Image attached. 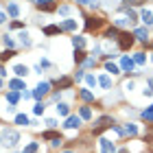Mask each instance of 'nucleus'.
Here are the masks:
<instances>
[{"mask_svg":"<svg viewBox=\"0 0 153 153\" xmlns=\"http://www.w3.org/2000/svg\"><path fill=\"white\" fill-rule=\"evenodd\" d=\"M18 140H20V133L15 131V129H4L2 136H0V144H2V146H9V149L18 144Z\"/></svg>","mask_w":153,"mask_h":153,"instance_id":"obj_1","label":"nucleus"},{"mask_svg":"<svg viewBox=\"0 0 153 153\" xmlns=\"http://www.w3.org/2000/svg\"><path fill=\"white\" fill-rule=\"evenodd\" d=\"M18 37H20V44H22V46H31V39H29V33H26V31L20 33Z\"/></svg>","mask_w":153,"mask_h":153,"instance_id":"obj_10","label":"nucleus"},{"mask_svg":"<svg viewBox=\"0 0 153 153\" xmlns=\"http://www.w3.org/2000/svg\"><path fill=\"white\" fill-rule=\"evenodd\" d=\"M86 79H88V83H90V86H96V79H94V77H92V75H88V77H86Z\"/></svg>","mask_w":153,"mask_h":153,"instance_id":"obj_29","label":"nucleus"},{"mask_svg":"<svg viewBox=\"0 0 153 153\" xmlns=\"http://www.w3.org/2000/svg\"><path fill=\"white\" fill-rule=\"evenodd\" d=\"M120 153H127V151H120Z\"/></svg>","mask_w":153,"mask_h":153,"instance_id":"obj_36","label":"nucleus"},{"mask_svg":"<svg viewBox=\"0 0 153 153\" xmlns=\"http://www.w3.org/2000/svg\"><path fill=\"white\" fill-rule=\"evenodd\" d=\"M116 24H118V26H125V24H127V20H125V18H118Z\"/></svg>","mask_w":153,"mask_h":153,"instance_id":"obj_32","label":"nucleus"},{"mask_svg":"<svg viewBox=\"0 0 153 153\" xmlns=\"http://www.w3.org/2000/svg\"><path fill=\"white\" fill-rule=\"evenodd\" d=\"M136 61H138V64H142V61H144V55L138 53V55H136Z\"/></svg>","mask_w":153,"mask_h":153,"instance_id":"obj_30","label":"nucleus"},{"mask_svg":"<svg viewBox=\"0 0 153 153\" xmlns=\"http://www.w3.org/2000/svg\"><path fill=\"white\" fill-rule=\"evenodd\" d=\"M77 2H81V4H88V2H92V0H77Z\"/></svg>","mask_w":153,"mask_h":153,"instance_id":"obj_34","label":"nucleus"},{"mask_svg":"<svg viewBox=\"0 0 153 153\" xmlns=\"http://www.w3.org/2000/svg\"><path fill=\"white\" fill-rule=\"evenodd\" d=\"M4 44H7V46H13V39H11V37H7V35H4Z\"/></svg>","mask_w":153,"mask_h":153,"instance_id":"obj_33","label":"nucleus"},{"mask_svg":"<svg viewBox=\"0 0 153 153\" xmlns=\"http://www.w3.org/2000/svg\"><path fill=\"white\" fill-rule=\"evenodd\" d=\"M57 83H59L61 88H70V86H72V81H70V79H68V77H64V79H59Z\"/></svg>","mask_w":153,"mask_h":153,"instance_id":"obj_13","label":"nucleus"},{"mask_svg":"<svg viewBox=\"0 0 153 153\" xmlns=\"http://www.w3.org/2000/svg\"><path fill=\"white\" fill-rule=\"evenodd\" d=\"M118 46H120L123 50L131 48V46H133V35H129V33H123V35L118 37Z\"/></svg>","mask_w":153,"mask_h":153,"instance_id":"obj_2","label":"nucleus"},{"mask_svg":"<svg viewBox=\"0 0 153 153\" xmlns=\"http://www.w3.org/2000/svg\"><path fill=\"white\" fill-rule=\"evenodd\" d=\"M46 92H48V83H46V81H42V83L37 86V90H35V99H42Z\"/></svg>","mask_w":153,"mask_h":153,"instance_id":"obj_6","label":"nucleus"},{"mask_svg":"<svg viewBox=\"0 0 153 153\" xmlns=\"http://www.w3.org/2000/svg\"><path fill=\"white\" fill-rule=\"evenodd\" d=\"M81 99L90 101V99H92V92H88V90H83V92H81Z\"/></svg>","mask_w":153,"mask_h":153,"instance_id":"obj_24","label":"nucleus"},{"mask_svg":"<svg viewBox=\"0 0 153 153\" xmlns=\"http://www.w3.org/2000/svg\"><path fill=\"white\" fill-rule=\"evenodd\" d=\"M13 72H15L18 77H26V75H29V68H26V66H15Z\"/></svg>","mask_w":153,"mask_h":153,"instance_id":"obj_9","label":"nucleus"},{"mask_svg":"<svg viewBox=\"0 0 153 153\" xmlns=\"http://www.w3.org/2000/svg\"><path fill=\"white\" fill-rule=\"evenodd\" d=\"M116 35H118L116 29H109V31H107V37H116Z\"/></svg>","mask_w":153,"mask_h":153,"instance_id":"obj_28","label":"nucleus"},{"mask_svg":"<svg viewBox=\"0 0 153 153\" xmlns=\"http://www.w3.org/2000/svg\"><path fill=\"white\" fill-rule=\"evenodd\" d=\"M81 116H83V118H90V116H92V112H90V107H81Z\"/></svg>","mask_w":153,"mask_h":153,"instance_id":"obj_18","label":"nucleus"},{"mask_svg":"<svg viewBox=\"0 0 153 153\" xmlns=\"http://www.w3.org/2000/svg\"><path fill=\"white\" fill-rule=\"evenodd\" d=\"M15 123H18V125H29V118H26L24 114H18V116H15Z\"/></svg>","mask_w":153,"mask_h":153,"instance_id":"obj_12","label":"nucleus"},{"mask_svg":"<svg viewBox=\"0 0 153 153\" xmlns=\"http://www.w3.org/2000/svg\"><path fill=\"white\" fill-rule=\"evenodd\" d=\"M2 22H4V15H2V13H0V24H2Z\"/></svg>","mask_w":153,"mask_h":153,"instance_id":"obj_35","label":"nucleus"},{"mask_svg":"<svg viewBox=\"0 0 153 153\" xmlns=\"http://www.w3.org/2000/svg\"><path fill=\"white\" fill-rule=\"evenodd\" d=\"M11 57H13V50H4V53L0 55V59H2V61H7V59H11Z\"/></svg>","mask_w":153,"mask_h":153,"instance_id":"obj_16","label":"nucleus"},{"mask_svg":"<svg viewBox=\"0 0 153 153\" xmlns=\"http://www.w3.org/2000/svg\"><path fill=\"white\" fill-rule=\"evenodd\" d=\"M57 114L66 116V114H68V105H59V107H57Z\"/></svg>","mask_w":153,"mask_h":153,"instance_id":"obj_19","label":"nucleus"},{"mask_svg":"<svg viewBox=\"0 0 153 153\" xmlns=\"http://www.w3.org/2000/svg\"><path fill=\"white\" fill-rule=\"evenodd\" d=\"M46 35H55V33H59V26H46Z\"/></svg>","mask_w":153,"mask_h":153,"instance_id":"obj_15","label":"nucleus"},{"mask_svg":"<svg viewBox=\"0 0 153 153\" xmlns=\"http://www.w3.org/2000/svg\"><path fill=\"white\" fill-rule=\"evenodd\" d=\"M9 101H11V103H15V101H18V94H15V92H9Z\"/></svg>","mask_w":153,"mask_h":153,"instance_id":"obj_27","label":"nucleus"},{"mask_svg":"<svg viewBox=\"0 0 153 153\" xmlns=\"http://www.w3.org/2000/svg\"><path fill=\"white\" fill-rule=\"evenodd\" d=\"M11 88H15V90H20V88H24V86H22V81H11Z\"/></svg>","mask_w":153,"mask_h":153,"instance_id":"obj_25","label":"nucleus"},{"mask_svg":"<svg viewBox=\"0 0 153 153\" xmlns=\"http://www.w3.org/2000/svg\"><path fill=\"white\" fill-rule=\"evenodd\" d=\"M9 13L15 18V15H18V7H15V4H9Z\"/></svg>","mask_w":153,"mask_h":153,"instance_id":"obj_23","label":"nucleus"},{"mask_svg":"<svg viewBox=\"0 0 153 153\" xmlns=\"http://www.w3.org/2000/svg\"><path fill=\"white\" fill-rule=\"evenodd\" d=\"M75 46H83V37H75Z\"/></svg>","mask_w":153,"mask_h":153,"instance_id":"obj_31","label":"nucleus"},{"mask_svg":"<svg viewBox=\"0 0 153 153\" xmlns=\"http://www.w3.org/2000/svg\"><path fill=\"white\" fill-rule=\"evenodd\" d=\"M101 86H103V88H109V77H101Z\"/></svg>","mask_w":153,"mask_h":153,"instance_id":"obj_22","label":"nucleus"},{"mask_svg":"<svg viewBox=\"0 0 153 153\" xmlns=\"http://www.w3.org/2000/svg\"><path fill=\"white\" fill-rule=\"evenodd\" d=\"M83 55H86L83 50H77V53H75V61H83Z\"/></svg>","mask_w":153,"mask_h":153,"instance_id":"obj_21","label":"nucleus"},{"mask_svg":"<svg viewBox=\"0 0 153 153\" xmlns=\"http://www.w3.org/2000/svg\"><path fill=\"white\" fill-rule=\"evenodd\" d=\"M79 125H81V118H79V116H70V118L66 120V125H64V127H68V129H75V127H79Z\"/></svg>","mask_w":153,"mask_h":153,"instance_id":"obj_3","label":"nucleus"},{"mask_svg":"<svg viewBox=\"0 0 153 153\" xmlns=\"http://www.w3.org/2000/svg\"><path fill=\"white\" fill-rule=\"evenodd\" d=\"M107 72H112V75H118V68L114 64H107Z\"/></svg>","mask_w":153,"mask_h":153,"instance_id":"obj_20","label":"nucleus"},{"mask_svg":"<svg viewBox=\"0 0 153 153\" xmlns=\"http://www.w3.org/2000/svg\"><path fill=\"white\" fill-rule=\"evenodd\" d=\"M99 26H103V20L101 18H90L88 24H86V29L90 31V29H99Z\"/></svg>","mask_w":153,"mask_h":153,"instance_id":"obj_5","label":"nucleus"},{"mask_svg":"<svg viewBox=\"0 0 153 153\" xmlns=\"http://www.w3.org/2000/svg\"><path fill=\"white\" fill-rule=\"evenodd\" d=\"M123 68L125 70H133V61L131 59H123Z\"/></svg>","mask_w":153,"mask_h":153,"instance_id":"obj_14","label":"nucleus"},{"mask_svg":"<svg viewBox=\"0 0 153 153\" xmlns=\"http://www.w3.org/2000/svg\"><path fill=\"white\" fill-rule=\"evenodd\" d=\"M42 112H44V103H37L35 105V114H42Z\"/></svg>","mask_w":153,"mask_h":153,"instance_id":"obj_26","label":"nucleus"},{"mask_svg":"<svg viewBox=\"0 0 153 153\" xmlns=\"http://www.w3.org/2000/svg\"><path fill=\"white\" fill-rule=\"evenodd\" d=\"M101 151L103 153H114V144L109 140H101Z\"/></svg>","mask_w":153,"mask_h":153,"instance_id":"obj_7","label":"nucleus"},{"mask_svg":"<svg viewBox=\"0 0 153 153\" xmlns=\"http://www.w3.org/2000/svg\"><path fill=\"white\" fill-rule=\"evenodd\" d=\"M138 39H142V42H146L149 39V33H146V29H136V33H133Z\"/></svg>","mask_w":153,"mask_h":153,"instance_id":"obj_8","label":"nucleus"},{"mask_svg":"<svg viewBox=\"0 0 153 153\" xmlns=\"http://www.w3.org/2000/svg\"><path fill=\"white\" fill-rule=\"evenodd\" d=\"M142 116L146 118V120H153V105H151V107H149V109H146V112H144V114H142Z\"/></svg>","mask_w":153,"mask_h":153,"instance_id":"obj_17","label":"nucleus"},{"mask_svg":"<svg viewBox=\"0 0 153 153\" xmlns=\"http://www.w3.org/2000/svg\"><path fill=\"white\" fill-rule=\"evenodd\" d=\"M37 9H44V11H55V4L48 2V0H37Z\"/></svg>","mask_w":153,"mask_h":153,"instance_id":"obj_4","label":"nucleus"},{"mask_svg":"<svg viewBox=\"0 0 153 153\" xmlns=\"http://www.w3.org/2000/svg\"><path fill=\"white\" fill-rule=\"evenodd\" d=\"M142 22L144 24H153V13L151 11H142Z\"/></svg>","mask_w":153,"mask_h":153,"instance_id":"obj_11","label":"nucleus"}]
</instances>
